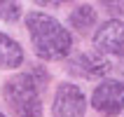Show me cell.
Listing matches in <instances>:
<instances>
[{
  "instance_id": "1",
  "label": "cell",
  "mask_w": 124,
  "mask_h": 117,
  "mask_svg": "<svg viewBox=\"0 0 124 117\" xmlns=\"http://www.w3.org/2000/svg\"><path fill=\"white\" fill-rule=\"evenodd\" d=\"M26 28H28L35 54L40 59L61 61L70 54L73 38L54 16L42 14V12H31V14H26Z\"/></svg>"
},
{
  "instance_id": "2",
  "label": "cell",
  "mask_w": 124,
  "mask_h": 117,
  "mask_svg": "<svg viewBox=\"0 0 124 117\" xmlns=\"http://www.w3.org/2000/svg\"><path fill=\"white\" fill-rule=\"evenodd\" d=\"M2 98L16 117H42V101L33 75L19 73L2 84Z\"/></svg>"
},
{
  "instance_id": "3",
  "label": "cell",
  "mask_w": 124,
  "mask_h": 117,
  "mask_svg": "<svg viewBox=\"0 0 124 117\" xmlns=\"http://www.w3.org/2000/svg\"><path fill=\"white\" fill-rule=\"evenodd\" d=\"M87 110V98L77 84L63 82L54 94V105H52V115L54 117H84Z\"/></svg>"
},
{
  "instance_id": "4",
  "label": "cell",
  "mask_w": 124,
  "mask_h": 117,
  "mask_svg": "<svg viewBox=\"0 0 124 117\" xmlns=\"http://www.w3.org/2000/svg\"><path fill=\"white\" fill-rule=\"evenodd\" d=\"M91 105L108 117L119 115L124 110V84L117 80H103L91 94Z\"/></svg>"
},
{
  "instance_id": "5",
  "label": "cell",
  "mask_w": 124,
  "mask_h": 117,
  "mask_svg": "<svg viewBox=\"0 0 124 117\" xmlns=\"http://www.w3.org/2000/svg\"><path fill=\"white\" fill-rule=\"evenodd\" d=\"M94 47L96 54H122L124 49V23L119 19H110L101 23L96 33H94Z\"/></svg>"
},
{
  "instance_id": "6",
  "label": "cell",
  "mask_w": 124,
  "mask_h": 117,
  "mask_svg": "<svg viewBox=\"0 0 124 117\" xmlns=\"http://www.w3.org/2000/svg\"><path fill=\"white\" fill-rule=\"evenodd\" d=\"M70 73H75L80 77H87V80H98L110 73V61L105 56L96 54V52H89V54H77L73 61H70Z\"/></svg>"
},
{
  "instance_id": "7",
  "label": "cell",
  "mask_w": 124,
  "mask_h": 117,
  "mask_svg": "<svg viewBox=\"0 0 124 117\" xmlns=\"http://www.w3.org/2000/svg\"><path fill=\"white\" fill-rule=\"evenodd\" d=\"M23 63V49L16 40H12L9 35L0 33V68L5 70H12V68H19Z\"/></svg>"
},
{
  "instance_id": "8",
  "label": "cell",
  "mask_w": 124,
  "mask_h": 117,
  "mask_svg": "<svg viewBox=\"0 0 124 117\" xmlns=\"http://www.w3.org/2000/svg\"><path fill=\"white\" fill-rule=\"evenodd\" d=\"M96 23V9L91 5H77L70 12V26L77 28L80 33H87L89 28H94Z\"/></svg>"
},
{
  "instance_id": "9",
  "label": "cell",
  "mask_w": 124,
  "mask_h": 117,
  "mask_svg": "<svg viewBox=\"0 0 124 117\" xmlns=\"http://www.w3.org/2000/svg\"><path fill=\"white\" fill-rule=\"evenodd\" d=\"M19 16H21V5L19 2H0V19L2 21L14 23Z\"/></svg>"
},
{
  "instance_id": "10",
  "label": "cell",
  "mask_w": 124,
  "mask_h": 117,
  "mask_svg": "<svg viewBox=\"0 0 124 117\" xmlns=\"http://www.w3.org/2000/svg\"><path fill=\"white\" fill-rule=\"evenodd\" d=\"M105 9H110V12H119L124 14V2H103Z\"/></svg>"
},
{
  "instance_id": "11",
  "label": "cell",
  "mask_w": 124,
  "mask_h": 117,
  "mask_svg": "<svg viewBox=\"0 0 124 117\" xmlns=\"http://www.w3.org/2000/svg\"><path fill=\"white\" fill-rule=\"evenodd\" d=\"M119 73H122V77H124V59L119 61Z\"/></svg>"
},
{
  "instance_id": "12",
  "label": "cell",
  "mask_w": 124,
  "mask_h": 117,
  "mask_svg": "<svg viewBox=\"0 0 124 117\" xmlns=\"http://www.w3.org/2000/svg\"><path fill=\"white\" fill-rule=\"evenodd\" d=\"M0 117H7V115H2V112H0Z\"/></svg>"
}]
</instances>
